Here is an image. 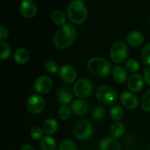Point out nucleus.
Listing matches in <instances>:
<instances>
[{"label": "nucleus", "instance_id": "4be33fe9", "mask_svg": "<svg viewBox=\"0 0 150 150\" xmlns=\"http://www.w3.org/2000/svg\"><path fill=\"white\" fill-rule=\"evenodd\" d=\"M125 126L122 122H117L114 123L110 127V133H111V136L115 139L122 136L125 133Z\"/></svg>", "mask_w": 150, "mask_h": 150}, {"label": "nucleus", "instance_id": "2eb2a0df", "mask_svg": "<svg viewBox=\"0 0 150 150\" xmlns=\"http://www.w3.org/2000/svg\"><path fill=\"white\" fill-rule=\"evenodd\" d=\"M100 150H122V148L117 139L108 136L104 138L100 143Z\"/></svg>", "mask_w": 150, "mask_h": 150}, {"label": "nucleus", "instance_id": "423d86ee", "mask_svg": "<svg viewBox=\"0 0 150 150\" xmlns=\"http://www.w3.org/2000/svg\"><path fill=\"white\" fill-rule=\"evenodd\" d=\"M73 133L79 140H86L92 136L93 133V126L86 120H80L73 126Z\"/></svg>", "mask_w": 150, "mask_h": 150}, {"label": "nucleus", "instance_id": "c756f323", "mask_svg": "<svg viewBox=\"0 0 150 150\" xmlns=\"http://www.w3.org/2000/svg\"><path fill=\"white\" fill-rule=\"evenodd\" d=\"M142 58L145 64L150 65V42L146 44L142 49Z\"/></svg>", "mask_w": 150, "mask_h": 150}, {"label": "nucleus", "instance_id": "e433bc0d", "mask_svg": "<svg viewBox=\"0 0 150 150\" xmlns=\"http://www.w3.org/2000/svg\"><path fill=\"white\" fill-rule=\"evenodd\" d=\"M149 150H150V144H149Z\"/></svg>", "mask_w": 150, "mask_h": 150}, {"label": "nucleus", "instance_id": "7ed1b4c3", "mask_svg": "<svg viewBox=\"0 0 150 150\" xmlns=\"http://www.w3.org/2000/svg\"><path fill=\"white\" fill-rule=\"evenodd\" d=\"M87 69L94 76L105 77L111 72L112 64L106 59L99 57H93L88 61Z\"/></svg>", "mask_w": 150, "mask_h": 150}, {"label": "nucleus", "instance_id": "a211bd4d", "mask_svg": "<svg viewBox=\"0 0 150 150\" xmlns=\"http://www.w3.org/2000/svg\"><path fill=\"white\" fill-rule=\"evenodd\" d=\"M112 76L117 83H124L127 79V72L122 66H116L112 71Z\"/></svg>", "mask_w": 150, "mask_h": 150}, {"label": "nucleus", "instance_id": "f03ea898", "mask_svg": "<svg viewBox=\"0 0 150 150\" xmlns=\"http://www.w3.org/2000/svg\"><path fill=\"white\" fill-rule=\"evenodd\" d=\"M69 19L76 24H81L87 18V10L84 3L81 0H73L67 8Z\"/></svg>", "mask_w": 150, "mask_h": 150}, {"label": "nucleus", "instance_id": "dca6fc26", "mask_svg": "<svg viewBox=\"0 0 150 150\" xmlns=\"http://www.w3.org/2000/svg\"><path fill=\"white\" fill-rule=\"evenodd\" d=\"M71 110L76 115L83 116L86 114L89 110V105L84 100H75L71 104Z\"/></svg>", "mask_w": 150, "mask_h": 150}, {"label": "nucleus", "instance_id": "1a4fd4ad", "mask_svg": "<svg viewBox=\"0 0 150 150\" xmlns=\"http://www.w3.org/2000/svg\"><path fill=\"white\" fill-rule=\"evenodd\" d=\"M59 76L62 80L66 83H72L76 80L77 73L74 67L69 64H64L59 70Z\"/></svg>", "mask_w": 150, "mask_h": 150}, {"label": "nucleus", "instance_id": "6e6552de", "mask_svg": "<svg viewBox=\"0 0 150 150\" xmlns=\"http://www.w3.org/2000/svg\"><path fill=\"white\" fill-rule=\"evenodd\" d=\"M26 106L28 111L32 114H39L43 110L45 101L41 95L38 94H33L28 98Z\"/></svg>", "mask_w": 150, "mask_h": 150}, {"label": "nucleus", "instance_id": "f257e3e1", "mask_svg": "<svg viewBox=\"0 0 150 150\" xmlns=\"http://www.w3.org/2000/svg\"><path fill=\"white\" fill-rule=\"evenodd\" d=\"M77 32L71 23H65L56 32L54 43L57 48L64 49L70 46L76 38Z\"/></svg>", "mask_w": 150, "mask_h": 150}, {"label": "nucleus", "instance_id": "9b49d317", "mask_svg": "<svg viewBox=\"0 0 150 150\" xmlns=\"http://www.w3.org/2000/svg\"><path fill=\"white\" fill-rule=\"evenodd\" d=\"M120 100L125 107L128 109H135L139 105V99L131 92L124 91L120 95Z\"/></svg>", "mask_w": 150, "mask_h": 150}, {"label": "nucleus", "instance_id": "6ab92c4d", "mask_svg": "<svg viewBox=\"0 0 150 150\" xmlns=\"http://www.w3.org/2000/svg\"><path fill=\"white\" fill-rule=\"evenodd\" d=\"M40 146L42 150H56L57 146V141L51 136H43L40 139Z\"/></svg>", "mask_w": 150, "mask_h": 150}, {"label": "nucleus", "instance_id": "2f4dec72", "mask_svg": "<svg viewBox=\"0 0 150 150\" xmlns=\"http://www.w3.org/2000/svg\"><path fill=\"white\" fill-rule=\"evenodd\" d=\"M45 68L49 73H57L59 70V64L54 60H48L45 62Z\"/></svg>", "mask_w": 150, "mask_h": 150}, {"label": "nucleus", "instance_id": "bb28decb", "mask_svg": "<svg viewBox=\"0 0 150 150\" xmlns=\"http://www.w3.org/2000/svg\"><path fill=\"white\" fill-rule=\"evenodd\" d=\"M105 115V111L104 108L100 105L95 106L92 112V117L95 120H101L104 118Z\"/></svg>", "mask_w": 150, "mask_h": 150}, {"label": "nucleus", "instance_id": "473e14b6", "mask_svg": "<svg viewBox=\"0 0 150 150\" xmlns=\"http://www.w3.org/2000/svg\"><path fill=\"white\" fill-rule=\"evenodd\" d=\"M30 135L32 139H35V140H40V139H41L42 138L43 132H42V129L40 127H34L31 129Z\"/></svg>", "mask_w": 150, "mask_h": 150}, {"label": "nucleus", "instance_id": "f704fd0d", "mask_svg": "<svg viewBox=\"0 0 150 150\" xmlns=\"http://www.w3.org/2000/svg\"><path fill=\"white\" fill-rule=\"evenodd\" d=\"M144 79L146 83L150 86V67H146L144 71Z\"/></svg>", "mask_w": 150, "mask_h": 150}, {"label": "nucleus", "instance_id": "72a5a7b5", "mask_svg": "<svg viewBox=\"0 0 150 150\" xmlns=\"http://www.w3.org/2000/svg\"><path fill=\"white\" fill-rule=\"evenodd\" d=\"M8 35L9 32L6 26H1L0 27V39H1V40L3 41L4 39H6L8 37Z\"/></svg>", "mask_w": 150, "mask_h": 150}, {"label": "nucleus", "instance_id": "c9c22d12", "mask_svg": "<svg viewBox=\"0 0 150 150\" xmlns=\"http://www.w3.org/2000/svg\"><path fill=\"white\" fill-rule=\"evenodd\" d=\"M21 150H35V149L30 144H24L22 146Z\"/></svg>", "mask_w": 150, "mask_h": 150}, {"label": "nucleus", "instance_id": "9d476101", "mask_svg": "<svg viewBox=\"0 0 150 150\" xmlns=\"http://www.w3.org/2000/svg\"><path fill=\"white\" fill-rule=\"evenodd\" d=\"M52 80L49 77L45 76H40L36 79L34 83L35 91L40 94H45L49 92L52 88Z\"/></svg>", "mask_w": 150, "mask_h": 150}, {"label": "nucleus", "instance_id": "412c9836", "mask_svg": "<svg viewBox=\"0 0 150 150\" xmlns=\"http://www.w3.org/2000/svg\"><path fill=\"white\" fill-rule=\"evenodd\" d=\"M58 129V122L54 119H48L42 124V130L48 135L53 134Z\"/></svg>", "mask_w": 150, "mask_h": 150}, {"label": "nucleus", "instance_id": "393cba45", "mask_svg": "<svg viewBox=\"0 0 150 150\" xmlns=\"http://www.w3.org/2000/svg\"><path fill=\"white\" fill-rule=\"evenodd\" d=\"M58 150H77V147L72 140L64 139L59 143Z\"/></svg>", "mask_w": 150, "mask_h": 150}, {"label": "nucleus", "instance_id": "4c0bfd02", "mask_svg": "<svg viewBox=\"0 0 150 150\" xmlns=\"http://www.w3.org/2000/svg\"><path fill=\"white\" fill-rule=\"evenodd\" d=\"M149 23H150V18H149Z\"/></svg>", "mask_w": 150, "mask_h": 150}, {"label": "nucleus", "instance_id": "7c9ffc66", "mask_svg": "<svg viewBox=\"0 0 150 150\" xmlns=\"http://www.w3.org/2000/svg\"><path fill=\"white\" fill-rule=\"evenodd\" d=\"M142 108L146 112H150V89L144 93L142 100Z\"/></svg>", "mask_w": 150, "mask_h": 150}, {"label": "nucleus", "instance_id": "4468645a", "mask_svg": "<svg viewBox=\"0 0 150 150\" xmlns=\"http://www.w3.org/2000/svg\"><path fill=\"white\" fill-rule=\"evenodd\" d=\"M73 94L67 87H61L57 92V99L62 105H67L73 100Z\"/></svg>", "mask_w": 150, "mask_h": 150}, {"label": "nucleus", "instance_id": "20e7f679", "mask_svg": "<svg viewBox=\"0 0 150 150\" xmlns=\"http://www.w3.org/2000/svg\"><path fill=\"white\" fill-rule=\"evenodd\" d=\"M96 98L99 102L105 105L113 104L117 100V92L112 86L102 85L96 90Z\"/></svg>", "mask_w": 150, "mask_h": 150}, {"label": "nucleus", "instance_id": "f8f14e48", "mask_svg": "<svg viewBox=\"0 0 150 150\" xmlns=\"http://www.w3.org/2000/svg\"><path fill=\"white\" fill-rule=\"evenodd\" d=\"M37 5L32 0H24L20 5V13L26 18H31L36 15Z\"/></svg>", "mask_w": 150, "mask_h": 150}, {"label": "nucleus", "instance_id": "f3484780", "mask_svg": "<svg viewBox=\"0 0 150 150\" xmlns=\"http://www.w3.org/2000/svg\"><path fill=\"white\" fill-rule=\"evenodd\" d=\"M126 39L129 45L133 47H137L142 45L143 42L144 35L139 31H132L127 34Z\"/></svg>", "mask_w": 150, "mask_h": 150}, {"label": "nucleus", "instance_id": "0eeeda50", "mask_svg": "<svg viewBox=\"0 0 150 150\" xmlns=\"http://www.w3.org/2000/svg\"><path fill=\"white\" fill-rule=\"evenodd\" d=\"M93 90L92 83L86 79H81L75 83L73 86V92L80 98H87L92 94Z\"/></svg>", "mask_w": 150, "mask_h": 150}, {"label": "nucleus", "instance_id": "b1692460", "mask_svg": "<svg viewBox=\"0 0 150 150\" xmlns=\"http://www.w3.org/2000/svg\"><path fill=\"white\" fill-rule=\"evenodd\" d=\"M110 116L112 120L119 121L124 117V110L119 105H113L110 109Z\"/></svg>", "mask_w": 150, "mask_h": 150}, {"label": "nucleus", "instance_id": "c85d7f7f", "mask_svg": "<svg viewBox=\"0 0 150 150\" xmlns=\"http://www.w3.org/2000/svg\"><path fill=\"white\" fill-rule=\"evenodd\" d=\"M126 68L131 73H136L139 70V64L134 59H128L126 62Z\"/></svg>", "mask_w": 150, "mask_h": 150}, {"label": "nucleus", "instance_id": "aec40b11", "mask_svg": "<svg viewBox=\"0 0 150 150\" xmlns=\"http://www.w3.org/2000/svg\"><path fill=\"white\" fill-rule=\"evenodd\" d=\"M29 51L26 48H18L16 53L14 54V59L18 64H24L27 62L28 60L29 59Z\"/></svg>", "mask_w": 150, "mask_h": 150}, {"label": "nucleus", "instance_id": "39448f33", "mask_svg": "<svg viewBox=\"0 0 150 150\" xmlns=\"http://www.w3.org/2000/svg\"><path fill=\"white\" fill-rule=\"evenodd\" d=\"M128 47L123 41H117L110 48V57L116 63H122L127 58Z\"/></svg>", "mask_w": 150, "mask_h": 150}, {"label": "nucleus", "instance_id": "cd10ccee", "mask_svg": "<svg viewBox=\"0 0 150 150\" xmlns=\"http://www.w3.org/2000/svg\"><path fill=\"white\" fill-rule=\"evenodd\" d=\"M71 108L68 105H62L58 111L59 117L63 120H67L71 116Z\"/></svg>", "mask_w": 150, "mask_h": 150}, {"label": "nucleus", "instance_id": "a878e982", "mask_svg": "<svg viewBox=\"0 0 150 150\" xmlns=\"http://www.w3.org/2000/svg\"><path fill=\"white\" fill-rule=\"evenodd\" d=\"M0 45H1V54H0V57L1 59H7L11 54V47L10 46L8 43L1 41L0 42Z\"/></svg>", "mask_w": 150, "mask_h": 150}, {"label": "nucleus", "instance_id": "5701e85b", "mask_svg": "<svg viewBox=\"0 0 150 150\" xmlns=\"http://www.w3.org/2000/svg\"><path fill=\"white\" fill-rule=\"evenodd\" d=\"M51 19L56 25L62 26L65 24L67 18L62 10H55L51 15Z\"/></svg>", "mask_w": 150, "mask_h": 150}, {"label": "nucleus", "instance_id": "ddd939ff", "mask_svg": "<svg viewBox=\"0 0 150 150\" xmlns=\"http://www.w3.org/2000/svg\"><path fill=\"white\" fill-rule=\"evenodd\" d=\"M127 86L133 92H139L144 87V79L140 74L135 73L130 76L127 80Z\"/></svg>", "mask_w": 150, "mask_h": 150}]
</instances>
